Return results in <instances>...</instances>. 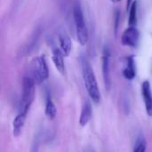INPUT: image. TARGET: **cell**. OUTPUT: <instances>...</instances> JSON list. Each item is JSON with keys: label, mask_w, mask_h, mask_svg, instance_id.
<instances>
[{"label": "cell", "mask_w": 152, "mask_h": 152, "mask_svg": "<svg viewBox=\"0 0 152 152\" xmlns=\"http://www.w3.org/2000/svg\"><path fill=\"white\" fill-rule=\"evenodd\" d=\"M59 42H60V45H61V50L63 53L64 56H69V54L70 53L71 51V47H72V44H71V40L69 37V35L61 30L59 32Z\"/></svg>", "instance_id": "cell-9"}, {"label": "cell", "mask_w": 152, "mask_h": 152, "mask_svg": "<svg viewBox=\"0 0 152 152\" xmlns=\"http://www.w3.org/2000/svg\"><path fill=\"white\" fill-rule=\"evenodd\" d=\"M134 56H129L126 59V67L123 70V76L127 80H133L135 77L136 70H135V64Z\"/></svg>", "instance_id": "cell-11"}, {"label": "cell", "mask_w": 152, "mask_h": 152, "mask_svg": "<svg viewBox=\"0 0 152 152\" xmlns=\"http://www.w3.org/2000/svg\"><path fill=\"white\" fill-rule=\"evenodd\" d=\"M73 18L76 26L77 37L81 45H85L88 42V31L86 26L85 18L82 7L79 3H77L73 7Z\"/></svg>", "instance_id": "cell-2"}, {"label": "cell", "mask_w": 152, "mask_h": 152, "mask_svg": "<svg viewBox=\"0 0 152 152\" xmlns=\"http://www.w3.org/2000/svg\"><path fill=\"white\" fill-rule=\"evenodd\" d=\"M119 19H120V12L117 9L116 12H115V33L117 34L118 32V24H119Z\"/></svg>", "instance_id": "cell-16"}, {"label": "cell", "mask_w": 152, "mask_h": 152, "mask_svg": "<svg viewBox=\"0 0 152 152\" xmlns=\"http://www.w3.org/2000/svg\"><path fill=\"white\" fill-rule=\"evenodd\" d=\"M112 3H118V2H120L121 0H110Z\"/></svg>", "instance_id": "cell-18"}, {"label": "cell", "mask_w": 152, "mask_h": 152, "mask_svg": "<svg viewBox=\"0 0 152 152\" xmlns=\"http://www.w3.org/2000/svg\"><path fill=\"white\" fill-rule=\"evenodd\" d=\"M146 147H147V142L146 140L144 139L143 135H140L135 142L134 148V151L136 152H143L146 151Z\"/></svg>", "instance_id": "cell-15"}, {"label": "cell", "mask_w": 152, "mask_h": 152, "mask_svg": "<svg viewBox=\"0 0 152 152\" xmlns=\"http://www.w3.org/2000/svg\"><path fill=\"white\" fill-rule=\"evenodd\" d=\"M31 71L33 75V79L37 84H40L48 78L49 69L45 58L44 56H37L32 60Z\"/></svg>", "instance_id": "cell-4"}, {"label": "cell", "mask_w": 152, "mask_h": 152, "mask_svg": "<svg viewBox=\"0 0 152 152\" xmlns=\"http://www.w3.org/2000/svg\"><path fill=\"white\" fill-rule=\"evenodd\" d=\"M92 118V105L91 102L87 100L86 101L83 108H82V111L80 114V118H79V124L81 126H85L88 124V122L90 121Z\"/></svg>", "instance_id": "cell-12"}, {"label": "cell", "mask_w": 152, "mask_h": 152, "mask_svg": "<svg viewBox=\"0 0 152 152\" xmlns=\"http://www.w3.org/2000/svg\"><path fill=\"white\" fill-rule=\"evenodd\" d=\"M26 117H27V114L20 111L14 118L13 123H12V134L14 137H18L21 134L22 128L25 124Z\"/></svg>", "instance_id": "cell-10"}, {"label": "cell", "mask_w": 152, "mask_h": 152, "mask_svg": "<svg viewBox=\"0 0 152 152\" xmlns=\"http://www.w3.org/2000/svg\"><path fill=\"white\" fill-rule=\"evenodd\" d=\"M110 51L108 45L103 47L102 51V77L104 81V86L106 90H110L111 87V79H110Z\"/></svg>", "instance_id": "cell-5"}, {"label": "cell", "mask_w": 152, "mask_h": 152, "mask_svg": "<svg viewBox=\"0 0 152 152\" xmlns=\"http://www.w3.org/2000/svg\"><path fill=\"white\" fill-rule=\"evenodd\" d=\"M140 40V32L134 26H130L126 28L121 37L122 44L129 47H136Z\"/></svg>", "instance_id": "cell-6"}, {"label": "cell", "mask_w": 152, "mask_h": 152, "mask_svg": "<svg viewBox=\"0 0 152 152\" xmlns=\"http://www.w3.org/2000/svg\"><path fill=\"white\" fill-rule=\"evenodd\" d=\"M81 64H82L83 78H84L86 91H87L90 98L92 99V101L95 103H99L101 101V94L99 91L95 75L91 67V64L89 63V61L86 60V57L82 58Z\"/></svg>", "instance_id": "cell-1"}, {"label": "cell", "mask_w": 152, "mask_h": 152, "mask_svg": "<svg viewBox=\"0 0 152 152\" xmlns=\"http://www.w3.org/2000/svg\"><path fill=\"white\" fill-rule=\"evenodd\" d=\"M142 94L144 100L145 109L147 114L152 117V92L151 84L149 81H144L142 85Z\"/></svg>", "instance_id": "cell-7"}, {"label": "cell", "mask_w": 152, "mask_h": 152, "mask_svg": "<svg viewBox=\"0 0 152 152\" xmlns=\"http://www.w3.org/2000/svg\"><path fill=\"white\" fill-rule=\"evenodd\" d=\"M56 107L54 103L53 102L52 99L50 97L47 98L46 100V104H45V115L49 119H53L56 117Z\"/></svg>", "instance_id": "cell-13"}, {"label": "cell", "mask_w": 152, "mask_h": 152, "mask_svg": "<svg viewBox=\"0 0 152 152\" xmlns=\"http://www.w3.org/2000/svg\"><path fill=\"white\" fill-rule=\"evenodd\" d=\"M128 23L130 26H135L137 23V1L133 2L129 8Z\"/></svg>", "instance_id": "cell-14"}, {"label": "cell", "mask_w": 152, "mask_h": 152, "mask_svg": "<svg viewBox=\"0 0 152 152\" xmlns=\"http://www.w3.org/2000/svg\"><path fill=\"white\" fill-rule=\"evenodd\" d=\"M35 80L33 77H25L22 80V95L20 101V111L28 114L35 98Z\"/></svg>", "instance_id": "cell-3"}, {"label": "cell", "mask_w": 152, "mask_h": 152, "mask_svg": "<svg viewBox=\"0 0 152 152\" xmlns=\"http://www.w3.org/2000/svg\"><path fill=\"white\" fill-rule=\"evenodd\" d=\"M132 3H133V0H127V3H126V10H127V11H128V9L130 8Z\"/></svg>", "instance_id": "cell-17"}, {"label": "cell", "mask_w": 152, "mask_h": 152, "mask_svg": "<svg viewBox=\"0 0 152 152\" xmlns=\"http://www.w3.org/2000/svg\"><path fill=\"white\" fill-rule=\"evenodd\" d=\"M63 53L61 52V48H53V55H52V60L55 66V68L57 69V70L64 75L65 74V64H64V60H63Z\"/></svg>", "instance_id": "cell-8"}]
</instances>
